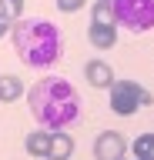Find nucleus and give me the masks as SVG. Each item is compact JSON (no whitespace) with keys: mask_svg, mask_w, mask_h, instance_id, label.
Masks as SVG:
<instances>
[{"mask_svg":"<svg viewBox=\"0 0 154 160\" xmlns=\"http://www.w3.org/2000/svg\"><path fill=\"white\" fill-rule=\"evenodd\" d=\"M84 3L87 0H57V10L61 13H77V10H84Z\"/></svg>","mask_w":154,"mask_h":160,"instance_id":"obj_14","label":"nucleus"},{"mask_svg":"<svg viewBox=\"0 0 154 160\" xmlns=\"http://www.w3.org/2000/svg\"><path fill=\"white\" fill-rule=\"evenodd\" d=\"M107 3H111V0H107Z\"/></svg>","mask_w":154,"mask_h":160,"instance_id":"obj_16","label":"nucleus"},{"mask_svg":"<svg viewBox=\"0 0 154 160\" xmlns=\"http://www.w3.org/2000/svg\"><path fill=\"white\" fill-rule=\"evenodd\" d=\"M124 150H127V140L117 130H104L94 140V160H121Z\"/></svg>","mask_w":154,"mask_h":160,"instance_id":"obj_5","label":"nucleus"},{"mask_svg":"<svg viewBox=\"0 0 154 160\" xmlns=\"http://www.w3.org/2000/svg\"><path fill=\"white\" fill-rule=\"evenodd\" d=\"M10 30H13V23L3 17V13H0V40H3V37H10Z\"/></svg>","mask_w":154,"mask_h":160,"instance_id":"obj_15","label":"nucleus"},{"mask_svg":"<svg viewBox=\"0 0 154 160\" xmlns=\"http://www.w3.org/2000/svg\"><path fill=\"white\" fill-rule=\"evenodd\" d=\"M87 40L97 50H111L117 43V23H91L87 27Z\"/></svg>","mask_w":154,"mask_h":160,"instance_id":"obj_7","label":"nucleus"},{"mask_svg":"<svg viewBox=\"0 0 154 160\" xmlns=\"http://www.w3.org/2000/svg\"><path fill=\"white\" fill-rule=\"evenodd\" d=\"M114 23L131 33H144L154 27V0H111Z\"/></svg>","mask_w":154,"mask_h":160,"instance_id":"obj_3","label":"nucleus"},{"mask_svg":"<svg viewBox=\"0 0 154 160\" xmlns=\"http://www.w3.org/2000/svg\"><path fill=\"white\" fill-rule=\"evenodd\" d=\"M91 23H114V10L107 0H97L91 7Z\"/></svg>","mask_w":154,"mask_h":160,"instance_id":"obj_12","label":"nucleus"},{"mask_svg":"<svg viewBox=\"0 0 154 160\" xmlns=\"http://www.w3.org/2000/svg\"><path fill=\"white\" fill-rule=\"evenodd\" d=\"M71 153H74V140H71V133H50V150H47V160H71Z\"/></svg>","mask_w":154,"mask_h":160,"instance_id":"obj_8","label":"nucleus"},{"mask_svg":"<svg viewBox=\"0 0 154 160\" xmlns=\"http://www.w3.org/2000/svg\"><path fill=\"white\" fill-rule=\"evenodd\" d=\"M84 80L97 90H111L114 87V70L111 63H104V60H87L84 63Z\"/></svg>","mask_w":154,"mask_h":160,"instance_id":"obj_6","label":"nucleus"},{"mask_svg":"<svg viewBox=\"0 0 154 160\" xmlns=\"http://www.w3.org/2000/svg\"><path fill=\"white\" fill-rule=\"evenodd\" d=\"M24 93V83L13 73H0V103H13Z\"/></svg>","mask_w":154,"mask_h":160,"instance_id":"obj_10","label":"nucleus"},{"mask_svg":"<svg viewBox=\"0 0 154 160\" xmlns=\"http://www.w3.org/2000/svg\"><path fill=\"white\" fill-rule=\"evenodd\" d=\"M24 147H27V153H30V157H47V150H50V133H47L44 127H37L34 133H27Z\"/></svg>","mask_w":154,"mask_h":160,"instance_id":"obj_9","label":"nucleus"},{"mask_svg":"<svg viewBox=\"0 0 154 160\" xmlns=\"http://www.w3.org/2000/svg\"><path fill=\"white\" fill-rule=\"evenodd\" d=\"M27 103H30L34 120L44 130H67L81 120V93L71 80L64 77H44L27 90Z\"/></svg>","mask_w":154,"mask_h":160,"instance_id":"obj_1","label":"nucleus"},{"mask_svg":"<svg viewBox=\"0 0 154 160\" xmlns=\"http://www.w3.org/2000/svg\"><path fill=\"white\" fill-rule=\"evenodd\" d=\"M10 43L13 53L34 70H47L61 60V30L50 20H37V17L17 20L10 30Z\"/></svg>","mask_w":154,"mask_h":160,"instance_id":"obj_2","label":"nucleus"},{"mask_svg":"<svg viewBox=\"0 0 154 160\" xmlns=\"http://www.w3.org/2000/svg\"><path fill=\"white\" fill-rule=\"evenodd\" d=\"M107 93H111V110L117 117H131V113H137V107L154 103L151 90H144L137 80H114V87Z\"/></svg>","mask_w":154,"mask_h":160,"instance_id":"obj_4","label":"nucleus"},{"mask_svg":"<svg viewBox=\"0 0 154 160\" xmlns=\"http://www.w3.org/2000/svg\"><path fill=\"white\" fill-rule=\"evenodd\" d=\"M134 157L137 160H154V133H141V137L131 143Z\"/></svg>","mask_w":154,"mask_h":160,"instance_id":"obj_11","label":"nucleus"},{"mask_svg":"<svg viewBox=\"0 0 154 160\" xmlns=\"http://www.w3.org/2000/svg\"><path fill=\"white\" fill-rule=\"evenodd\" d=\"M0 13L10 20V23L24 20V0H0Z\"/></svg>","mask_w":154,"mask_h":160,"instance_id":"obj_13","label":"nucleus"},{"mask_svg":"<svg viewBox=\"0 0 154 160\" xmlns=\"http://www.w3.org/2000/svg\"><path fill=\"white\" fill-rule=\"evenodd\" d=\"M121 160H124V157H121Z\"/></svg>","mask_w":154,"mask_h":160,"instance_id":"obj_17","label":"nucleus"}]
</instances>
